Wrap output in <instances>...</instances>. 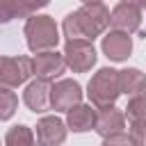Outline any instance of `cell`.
I'll return each instance as SVG.
<instances>
[{
    "label": "cell",
    "instance_id": "obj_5",
    "mask_svg": "<svg viewBox=\"0 0 146 146\" xmlns=\"http://www.w3.org/2000/svg\"><path fill=\"white\" fill-rule=\"evenodd\" d=\"M64 62L73 73H87L96 64L94 43L87 39H71L64 46Z\"/></svg>",
    "mask_w": 146,
    "mask_h": 146
},
{
    "label": "cell",
    "instance_id": "obj_4",
    "mask_svg": "<svg viewBox=\"0 0 146 146\" xmlns=\"http://www.w3.org/2000/svg\"><path fill=\"white\" fill-rule=\"evenodd\" d=\"M32 75V59L25 55L0 57V89H16Z\"/></svg>",
    "mask_w": 146,
    "mask_h": 146
},
{
    "label": "cell",
    "instance_id": "obj_2",
    "mask_svg": "<svg viewBox=\"0 0 146 146\" xmlns=\"http://www.w3.org/2000/svg\"><path fill=\"white\" fill-rule=\"evenodd\" d=\"M23 34H25V43L32 52H46V50H55L57 43H59V30H57V23L52 16H46V14H32L27 16L25 21V27H23Z\"/></svg>",
    "mask_w": 146,
    "mask_h": 146
},
{
    "label": "cell",
    "instance_id": "obj_8",
    "mask_svg": "<svg viewBox=\"0 0 146 146\" xmlns=\"http://www.w3.org/2000/svg\"><path fill=\"white\" fill-rule=\"evenodd\" d=\"M66 139V123L57 116H43L36 123L39 146H62Z\"/></svg>",
    "mask_w": 146,
    "mask_h": 146
},
{
    "label": "cell",
    "instance_id": "obj_11",
    "mask_svg": "<svg viewBox=\"0 0 146 146\" xmlns=\"http://www.w3.org/2000/svg\"><path fill=\"white\" fill-rule=\"evenodd\" d=\"M103 52L112 62H125L132 52V39L125 32H110L103 36Z\"/></svg>",
    "mask_w": 146,
    "mask_h": 146
},
{
    "label": "cell",
    "instance_id": "obj_22",
    "mask_svg": "<svg viewBox=\"0 0 146 146\" xmlns=\"http://www.w3.org/2000/svg\"><path fill=\"white\" fill-rule=\"evenodd\" d=\"M82 2L87 5V2H103V0H82Z\"/></svg>",
    "mask_w": 146,
    "mask_h": 146
},
{
    "label": "cell",
    "instance_id": "obj_10",
    "mask_svg": "<svg viewBox=\"0 0 146 146\" xmlns=\"http://www.w3.org/2000/svg\"><path fill=\"white\" fill-rule=\"evenodd\" d=\"M123 128H125V114H123L121 110H116L114 105H110V107H98L94 130H96L100 137H107V135H114V132H123Z\"/></svg>",
    "mask_w": 146,
    "mask_h": 146
},
{
    "label": "cell",
    "instance_id": "obj_18",
    "mask_svg": "<svg viewBox=\"0 0 146 146\" xmlns=\"http://www.w3.org/2000/svg\"><path fill=\"white\" fill-rule=\"evenodd\" d=\"M21 18L18 9H16V0H0V34L16 21Z\"/></svg>",
    "mask_w": 146,
    "mask_h": 146
},
{
    "label": "cell",
    "instance_id": "obj_17",
    "mask_svg": "<svg viewBox=\"0 0 146 146\" xmlns=\"http://www.w3.org/2000/svg\"><path fill=\"white\" fill-rule=\"evenodd\" d=\"M18 107V98L11 89H0V121H7L14 116Z\"/></svg>",
    "mask_w": 146,
    "mask_h": 146
},
{
    "label": "cell",
    "instance_id": "obj_19",
    "mask_svg": "<svg viewBox=\"0 0 146 146\" xmlns=\"http://www.w3.org/2000/svg\"><path fill=\"white\" fill-rule=\"evenodd\" d=\"M48 2H50V0H16V9H18V14H21V18H27V16H32L34 11L43 9Z\"/></svg>",
    "mask_w": 146,
    "mask_h": 146
},
{
    "label": "cell",
    "instance_id": "obj_12",
    "mask_svg": "<svg viewBox=\"0 0 146 146\" xmlns=\"http://www.w3.org/2000/svg\"><path fill=\"white\" fill-rule=\"evenodd\" d=\"M23 103L34 112V114H41L50 107V82L46 80H34L25 87L23 91Z\"/></svg>",
    "mask_w": 146,
    "mask_h": 146
},
{
    "label": "cell",
    "instance_id": "obj_3",
    "mask_svg": "<svg viewBox=\"0 0 146 146\" xmlns=\"http://www.w3.org/2000/svg\"><path fill=\"white\" fill-rule=\"evenodd\" d=\"M87 96H89V100H91V105L96 110L114 105L116 98L121 96L119 71H114V68H100L98 73H94V78L87 84Z\"/></svg>",
    "mask_w": 146,
    "mask_h": 146
},
{
    "label": "cell",
    "instance_id": "obj_14",
    "mask_svg": "<svg viewBox=\"0 0 146 146\" xmlns=\"http://www.w3.org/2000/svg\"><path fill=\"white\" fill-rule=\"evenodd\" d=\"M146 82V75L139 68H123L119 71V84H121V94L132 96L141 89V84Z\"/></svg>",
    "mask_w": 146,
    "mask_h": 146
},
{
    "label": "cell",
    "instance_id": "obj_16",
    "mask_svg": "<svg viewBox=\"0 0 146 146\" xmlns=\"http://www.w3.org/2000/svg\"><path fill=\"white\" fill-rule=\"evenodd\" d=\"M125 116H128V121L146 119V82L141 84V89H139L137 94L130 96L128 107H125Z\"/></svg>",
    "mask_w": 146,
    "mask_h": 146
},
{
    "label": "cell",
    "instance_id": "obj_9",
    "mask_svg": "<svg viewBox=\"0 0 146 146\" xmlns=\"http://www.w3.org/2000/svg\"><path fill=\"white\" fill-rule=\"evenodd\" d=\"M110 25L116 30V32H125V34H132V32H139L141 27V11L125 5V2H119L112 14H110Z\"/></svg>",
    "mask_w": 146,
    "mask_h": 146
},
{
    "label": "cell",
    "instance_id": "obj_1",
    "mask_svg": "<svg viewBox=\"0 0 146 146\" xmlns=\"http://www.w3.org/2000/svg\"><path fill=\"white\" fill-rule=\"evenodd\" d=\"M107 27H110V11L103 2H87L78 11H71L62 23L66 41H71V39L94 41Z\"/></svg>",
    "mask_w": 146,
    "mask_h": 146
},
{
    "label": "cell",
    "instance_id": "obj_20",
    "mask_svg": "<svg viewBox=\"0 0 146 146\" xmlns=\"http://www.w3.org/2000/svg\"><path fill=\"white\" fill-rule=\"evenodd\" d=\"M103 146H137L135 139L125 132H114V135H107L103 137Z\"/></svg>",
    "mask_w": 146,
    "mask_h": 146
},
{
    "label": "cell",
    "instance_id": "obj_7",
    "mask_svg": "<svg viewBox=\"0 0 146 146\" xmlns=\"http://www.w3.org/2000/svg\"><path fill=\"white\" fill-rule=\"evenodd\" d=\"M64 71H66L64 55H59V52H55V50L36 52V57L32 59V75L39 78V80L55 82Z\"/></svg>",
    "mask_w": 146,
    "mask_h": 146
},
{
    "label": "cell",
    "instance_id": "obj_23",
    "mask_svg": "<svg viewBox=\"0 0 146 146\" xmlns=\"http://www.w3.org/2000/svg\"><path fill=\"white\" fill-rule=\"evenodd\" d=\"M144 146H146V139H144Z\"/></svg>",
    "mask_w": 146,
    "mask_h": 146
},
{
    "label": "cell",
    "instance_id": "obj_21",
    "mask_svg": "<svg viewBox=\"0 0 146 146\" xmlns=\"http://www.w3.org/2000/svg\"><path fill=\"white\" fill-rule=\"evenodd\" d=\"M125 5H130V7H135V9H146V0H123Z\"/></svg>",
    "mask_w": 146,
    "mask_h": 146
},
{
    "label": "cell",
    "instance_id": "obj_15",
    "mask_svg": "<svg viewBox=\"0 0 146 146\" xmlns=\"http://www.w3.org/2000/svg\"><path fill=\"white\" fill-rule=\"evenodd\" d=\"M5 146H39V141L27 125H14L5 135Z\"/></svg>",
    "mask_w": 146,
    "mask_h": 146
},
{
    "label": "cell",
    "instance_id": "obj_13",
    "mask_svg": "<svg viewBox=\"0 0 146 146\" xmlns=\"http://www.w3.org/2000/svg\"><path fill=\"white\" fill-rule=\"evenodd\" d=\"M94 123H96V110L91 105L78 103L66 112V125L73 132H87L94 128Z\"/></svg>",
    "mask_w": 146,
    "mask_h": 146
},
{
    "label": "cell",
    "instance_id": "obj_6",
    "mask_svg": "<svg viewBox=\"0 0 146 146\" xmlns=\"http://www.w3.org/2000/svg\"><path fill=\"white\" fill-rule=\"evenodd\" d=\"M82 100V87L75 80H57L50 84V107L55 112H68Z\"/></svg>",
    "mask_w": 146,
    "mask_h": 146
}]
</instances>
